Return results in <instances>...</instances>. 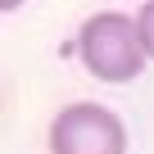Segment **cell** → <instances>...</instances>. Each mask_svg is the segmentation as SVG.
<instances>
[{
	"mask_svg": "<svg viewBox=\"0 0 154 154\" xmlns=\"http://www.w3.org/2000/svg\"><path fill=\"white\" fill-rule=\"evenodd\" d=\"M77 59L82 68L104 86H127L145 72L149 54L140 45V27H136V14H122V9H95L82 18L77 27Z\"/></svg>",
	"mask_w": 154,
	"mask_h": 154,
	"instance_id": "cell-1",
	"label": "cell"
},
{
	"mask_svg": "<svg viewBox=\"0 0 154 154\" xmlns=\"http://www.w3.org/2000/svg\"><path fill=\"white\" fill-rule=\"evenodd\" d=\"M127 122L95 100H72L50 118L45 149L50 154H127Z\"/></svg>",
	"mask_w": 154,
	"mask_h": 154,
	"instance_id": "cell-2",
	"label": "cell"
},
{
	"mask_svg": "<svg viewBox=\"0 0 154 154\" xmlns=\"http://www.w3.org/2000/svg\"><path fill=\"white\" fill-rule=\"evenodd\" d=\"M136 27H140V45L154 63V0H140V9H136Z\"/></svg>",
	"mask_w": 154,
	"mask_h": 154,
	"instance_id": "cell-3",
	"label": "cell"
}]
</instances>
